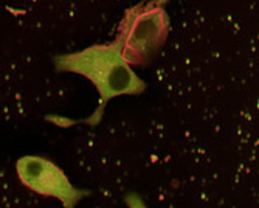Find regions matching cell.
Masks as SVG:
<instances>
[{
	"label": "cell",
	"mask_w": 259,
	"mask_h": 208,
	"mask_svg": "<svg viewBox=\"0 0 259 208\" xmlns=\"http://www.w3.org/2000/svg\"><path fill=\"white\" fill-rule=\"evenodd\" d=\"M16 173L27 188L45 197L59 199L64 208H76L78 202L90 194L76 188L53 161L39 155L20 157L16 161Z\"/></svg>",
	"instance_id": "3957f363"
},
{
	"label": "cell",
	"mask_w": 259,
	"mask_h": 208,
	"mask_svg": "<svg viewBox=\"0 0 259 208\" xmlns=\"http://www.w3.org/2000/svg\"><path fill=\"white\" fill-rule=\"evenodd\" d=\"M58 72H70L87 78L100 94L98 109L84 123L95 126L101 121L107 103L121 95H140L146 90V82L121 56V44L115 37L109 45L97 44L81 52L55 56Z\"/></svg>",
	"instance_id": "6da1fadb"
},
{
	"label": "cell",
	"mask_w": 259,
	"mask_h": 208,
	"mask_svg": "<svg viewBox=\"0 0 259 208\" xmlns=\"http://www.w3.org/2000/svg\"><path fill=\"white\" fill-rule=\"evenodd\" d=\"M169 0H151V4L152 5H157V7H161V5H164V4H168Z\"/></svg>",
	"instance_id": "5b68a950"
},
{
	"label": "cell",
	"mask_w": 259,
	"mask_h": 208,
	"mask_svg": "<svg viewBox=\"0 0 259 208\" xmlns=\"http://www.w3.org/2000/svg\"><path fill=\"white\" fill-rule=\"evenodd\" d=\"M169 28V16L163 7L149 2L127 10L116 34L123 59L131 67L148 65L166 42Z\"/></svg>",
	"instance_id": "7a4b0ae2"
},
{
	"label": "cell",
	"mask_w": 259,
	"mask_h": 208,
	"mask_svg": "<svg viewBox=\"0 0 259 208\" xmlns=\"http://www.w3.org/2000/svg\"><path fill=\"white\" fill-rule=\"evenodd\" d=\"M124 200H126V205L129 208H148L143 197H141L140 194H137V193H132V191L126 194Z\"/></svg>",
	"instance_id": "277c9868"
}]
</instances>
